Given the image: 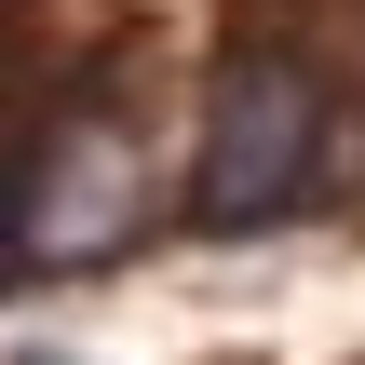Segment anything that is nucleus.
Listing matches in <instances>:
<instances>
[{"label":"nucleus","instance_id":"1","mask_svg":"<svg viewBox=\"0 0 365 365\" xmlns=\"http://www.w3.org/2000/svg\"><path fill=\"white\" fill-rule=\"evenodd\" d=\"M312 149H325V95H312V68H284V54L230 68V81H217V122H203V217H217V230L284 217L298 176H312Z\"/></svg>","mask_w":365,"mask_h":365},{"label":"nucleus","instance_id":"2","mask_svg":"<svg viewBox=\"0 0 365 365\" xmlns=\"http://www.w3.org/2000/svg\"><path fill=\"white\" fill-rule=\"evenodd\" d=\"M122 230H135V163H122V135H68V149L41 163L27 244H41V257H95V244H122Z\"/></svg>","mask_w":365,"mask_h":365}]
</instances>
